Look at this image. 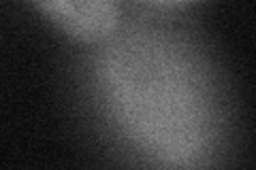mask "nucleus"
Returning a JSON list of instances; mask_svg holds the SVG:
<instances>
[{
  "label": "nucleus",
  "instance_id": "1",
  "mask_svg": "<svg viewBox=\"0 0 256 170\" xmlns=\"http://www.w3.org/2000/svg\"><path fill=\"white\" fill-rule=\"evenodd\" d=\"M34 6L62 32L84 43L107 38L120 23V6L111 0H45Z\"/></svg>",
  "mask_w": 256,
  "mask_h": 170
}]
</instances>
